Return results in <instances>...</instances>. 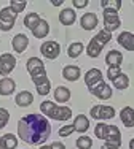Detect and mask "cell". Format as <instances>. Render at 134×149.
Segmentation results:
<instances>
[{
    "instance_id": "1",
    "label": "cell",
    "mask_w": 134,
    "mask_h": 149,
    "mask_svg": "<svg viewBox=\"0 0 134 149\" xmlns=\"http://www.w3.org/2000/svg\"><path fill=\"white\" fill-rule=\"evenodd\" d=\"M51 125L42 114H27L18 122V135L27 144H42L48 140Z\"/></svg>"
},
{
    "instance_id": "2",
    "label": "cell",
    "mask_w": 134,
    "mask_h": 149,
    "mask_svg": "<svg viewBox=\"0 0 134 149\" xmlns=\"http://www.w3.org/2000/svg\"><path fill=\"white\" fill-rule=\"evenodd\" d=\"M27 72L30 73V78H32L35 87H37L38 95H48V92L51 89V83L47 76V72H45V65L38 57H30L26 63Z\"/></svg>"
},
{
    "instance_id": "3",
    "label": "cell",
    "mask_w": 134,
    "mask_h": 149,
    "mask_svg": "<svg viewBox=\"0 0 134 149\" xmlns=\"http://www.w3.org/2000/svg\"><path fill=\"white\" fill-rule=\"evenodd\" d=\"M40 111L45 116L54 119V120H69L72 118V109L67 108V106H58L53 102H42L40 105Z\"/></svg>"
},
{
    "instance_id": "4",
    "label": "cell",
    "mask_w": 134,
    "mask_h": 149,
    "mask_svg": "<svg viewBox=\"0 0 134 149\" xmlns=\"http://www.w3.org/2000/svg\"><path fill=\"white\" fill-rule=\"evenodd\" d=\"M112 40V35L109 33V32L105 30H101L97 35H94L93 38H91V41L88 43V48H86V54L90 56V57H97V56L101 54L102 48H104L105 45L109 43V41Z\"/></svg>"
},
{
    "instance_id": "5",
    "label": "cell",
    "mask_w": 134,
    "mask_h": 149,
    "mask_svg": "<svg viewBox=\"0 0 134 149\" xmlns=\"http://www.w3.org/2000/svg\"><path fill=\"white\" fill-rule=\"evenodd\" d=\"M94 133L99 140L105 141H112V143H118L121 144V133H120L118 127L115 125H109V124H97Z\"/></svg>"
},
{
    "instance_id": "6",
    "label": "cell",
    "mask_w": 134,
    "mask_h": 149,
    "mask_svg": "<svg viewBox=\"0 0 134 149\" xmlns=\"http://www.w3.org/2000/svg\"><path fill=\"white\" fill-rule=\"evenodd\" d=\"M15 22H16V13L10 6L0 10V30H3V32L11 30Z\"/></svg>"
},
{
    "instance_id": "7",
    "label": "cell",
    "mask_w": 134,
    "mask_h": 149,
    "mask_svg": "<svg viewBox=\"0 0 134 149\" xmlns=\"http://www.w3.org/2000/svg\"><path fill=\"white\" fill-rule=\"evenodd\" d=\"M91 118L97 119V120H104V119H112L115 116V109L112 106H105V105H96L91 108L90 111Z\"/></svg>"
},
{
    "instance_id": "8",
    "label": "cell",
    "mask_w": 134,
    "mask_h": 149,
    "mask_svg": "<svg viewBox=\"0 0 134 149\" xmlns=\"http://www.w3.org/2000/svg\"><path fill=\"white\" fill-rule=\"evenodd\" d=\"M120 24H121V21H120L118 15L115 11H109V10H104V27H105V32H109V33H112L114 30H117L120 27Z\"/></svg>"
},
{
    "instance_id": "9",
    "label": "cell",
    "mask_w": 134,
    "mask_h": 149,
    "mask_svg": "<svg viewBox=\"0 0 134 149\" xmlns=\"http://www.w3.org/2000/svg\"><path fill=\"white\" fill-rule=\"evenodd\" d=\"M40 51L47 59L54 60L59 54H61V46H59V43H56V41H45V43L42 45Z\"/></svg>"
},
{
    "instance_id": "10",
    "label": "cell",
    "mask_w": 134,
    "mask_h": 149,
    "mask_svg": "<svg viewBox=\"0 0 134 149\" xmlns=\"http://www.w3.org/2000/svg\"><path fill=\"white\" fill-rule=\"evenodd\" d=\"M90 92L94 95V97L101 98V100H109V98L112 97V89H110V86H107L104 81H101V83L94 84L93 87H90Z\"/></svg>"
},
{
    "instance_id": "11",
    "label": "cell",
    "mask_w": 134,
    "mask_h": 149,
    "mask_svg": "<svg viewBox=\"0 0 134 149\" xmlns=\"http://www.w3.org/2000/svg\"><path fill=\"white\" fill-rule=\"evenodd\" d=\"M16 67V59L11 54H2L0 56V74L6 76L8 73H11V70Z\"/></svg>"
},
{
    "instance_id": "12",
    "label": "cell",
    "mask_w": 134,
    "mask_h": 149,
    "mask_svg": "<svg viewBox=\"0 0 134 149\" xmlns=\"http://www.w3.org/2000/svg\"><path fill=\"white\" fill-rule=\"evenodd\" d=\"M101 81H102V73H101V70H97V68H91L90 72L85 74V83H86L88 89L93 87L94 84L101 83Z\"/></svg>"
},
{
    "instance_id": "13",
    "label": "cell",
    "mask_w": 134,
    "mask_h": 149,
    "mask_svg": "<svg viewBox=\"0 0 134 149\" xmlns=\"http://www.w3.org/2000/svg\"><path fill=\"white\" fill-rule=\"evenodd\" d=\"M11 45H13V49H15L16 52H19V54H21V52L26 51L27 45H29V38H27L26 35H23V33H18V35H15V38H13Z\"/></svg>"
},
{
    "instance_id": "14",
    "label": "cell",
    "mask_w": 134,
    "mask_h": 149,
    "mask_svg": "<svg viewBox=\"0 0 134 149\" xmlns=\"http://www.w3.org/2000/svg\"><path fill=\"white\" fill-rule=\"evenodd\" d=\"M118 43L128 51H134V33L131 32H121L118 35Z\"/></svg>"
},
{
    "instance_id": "15",
    "label": "cell",
    "mask_w": 134,
    "mask_h": 149,
    "mask_svg": "<svg viewBox=\"0 0 134 149\" xmlns=\"http://www.w3.org/2000/svg\"><path fill=\"white\" fill-rule=\"evenodd\" d=\"M16 89V84L11 78H3L0 79V95L6 97V95H11Z\"/></svg>"
},
{
    "instance_id": "16",
    "label": "cell",
    "mask_w": 134,
    "mask_h": 149,
    "mask_svg": "<svg viewBox=\"0 0 134 149\" xmlns=\"http://www.w3.org/2000/svg\"><path fill=\"white\" fill-rule=\"evenodd\" d=\"M80 24H82V27L85 30H93L97 26V16L94 13H85L82 16V22Z\"/></svg>"
},
{
    "instance_id": "17",
    "label": "cell",
    "mask_w": 134,
    "mask_h": 149,
    "mask_svg": "<svg viewBox=\"0 0 134 149\" xmlns=\"http://www.w3.org/2000/svg\"><path fill=\"white\" fill-rule=\"evenodd\" d=\"M73 129H75V132L78 133H85L88 129H90V120L85 114H78L73 120Z\"/></svg>"
},
{
    "instance_id": "18",
    "label": "cell",
    "mask_w": 134,
    "mask_h": 149,
    "mask_svg": "<svg viewBox=\"0 0 134 149\" xmlns=\"http://www.w3.org/2000/svg\"><path fill=\"white\" fill-rule=\"evenodd\" d=\"M80 74H82V72H80V68L77 65H67L62 70V76L67 81H77L80 78Z\"/></svg>"
},
{
    "instance_id": "19",
    "label": "cell",
    "mask_w": 134,
    "mask_h": 149,
    "mask_svg": "<svg viewBox=\"0 0 134 149\" xmlns=\"http://www.w3.org/2000/svg\"><path fill=\"white\" fill-rule=\"evenodd\" d=\"M75 10L72 8H66L59 13V21H61L62 26H70V24L75 22Z\"/></svg>"
},
{
    "instance_id": "20",
    "label": "cell",
    "mask_w": 134,
    "mask_h": 149,
    "mask_svg": "<svg viewBox=\"0 0 134 149\" xmlns=\"http://www.w3.org/2000/svg\"><path fill=\"white\" fill-rule=\"evenodd\" d=\"M123 62V56L120 51H110L107 56H105V63H107L109 67H120Z\"/></svg>"
},
{
    "instance_id": "21",
    "label": "cell",
    "mask_w": 134,
    "mask_h": 149,
    "mask_svg": "<svg viewBox=\"0 0 134 149\" xmlns=\"http://www.w3.org/2000/svg\"><path fill=\"white\" fill-rule=\"evenodd\" d=\"M120 118L126 127H134V109L131 106H125L120 113Z\"/></svg>"
},
{
    "instance_id": "22",
    "label": "cell",
    "mask_w": 134,
    "mask_h": 149,
    "mask_svg": "<svg viewBox=\"0 0 134 149\" xmlns=\"http://www.w3.org/2000/svg\"><path fill=\"white\" fill-rule=\"evenodd\" d=\"M32 102H34V95L29 91H23L16 95V105L18 106H23L24 108V106L32 105Z\"/></svg>"
},
{
    "instance_id": "23",
    "label": "cell",
    "mask_w": 134,
    "mask_h": 149,
    "mask_svg": "<svg viewBox=\"0 0 134 149\" xmlns=\"http://www.w3.org/2000/svg\"><path fill=\"white\" fill-rule=\"evenodd\" d=\"M48 32H50V26H48V22L45 19H40L38 26L32 30V33L35 35V38H43V37H47V35H48Z\"/></svg>"
},
{
    "instance_id": "24",
    "label": "cell",
    "mask_w": 134,
    "mask_h": 149,
    "mask_svg": "<svg viewBox=\"0 0 134 149\" xmlns=\"http://www.w3.org/2000/svg\"><path fill=\"white\" fill-rule=\"evenodd\" d=\"M54 98H56V102H59V103H66V102L70 98V91L64 86H59L58 89L54 91Z\"/></svg>"
},
{
    "instance_id": "25",
    "label": "cell",
    "mask_w": 134,
    "mask_h": 149,
    "mask_svg": "<svg viewBox=\"0 0 134 149\" xmlns=\"http://www.w3.org/2000/svg\"><path fill=\"white\" fill-rule=\"evenodd\" d=\"M38 22H40V16H38L37 13H29V15L24 17V26L30 30H34L35 27L38 26Z\"/></svg>"
},
{
    "instance_id": "26",
    "label": "cell",
    "mask_w": 134,
    "mask_h": 149,
    "mask_svg": "<svg viewBox=\"0 0 134 149\" xmlns=\"http://www.w3.org/2000/svg\"><path fill=\"white\" fill-rule=\"evenodd\" d=\"M101 5H102V8H104V10L118 13V10L121 8V0H102Z\"/></svg>"
},
{
    "instance_id": "27",
    "label": "cell",
    "mask_w": 134,
    "mask_h": 149,
    "mask_svg": "<svg viewBox=\"0 0 134 149\" xmlns=\"http://www.w3.org/2000/svg\"><path fill=\"white\" fill-rule=\"evenodd\" d=\"M112 83H114V86L117 87V89H120V91H123V89H126V87L129 86V78L126 76L125 73H120L117 78H115L114 81H112Z\"/></svg>"
},
{
    "instance_id": "28",
    "label": "cell",
    "mask_w": 134,
    "mask_h": 149,
    "mask_svg": "<svg viewBox=\"0 0 134 149\" xmlns=\"http://www.w3.org/2000/svg\"><path fill=\"white\" fill-rule=\"evenodd\" d=\"M83 48L85 46L82 45V43H72L69 46V49H67V54H69V57H72V59H75V57H78L80 54L83 52Z\"/></svg>"
},
{
    "instance_id": "29",
    "label": "cell",
    "mask_w": 134,
    "mask_h": 149,
    "mask_svg": "<svg viewBox=\"0 0 134 149\" xmlns=\"http://www.w3.org/2000/svg\"><path fill=\"white\" fill-rule=\"evenodd\" d=\"M2 140H3V144H5V149H15L18 146V138L11 133L3 135Z\"/></svg>"
},
{
    "instance_id": "30",
    "label": "cell",
    "mask_w": 134,
    "mask_h": 149,
    "mask_svg": "<svg viewBox=\"0 0 134 149\" xmlns=\"http://www.w3.org/2000/svg\"><path fill=\"white\" fill-rule=\"evenodd\" d=\"M93 146V140L90 136H80L77 140V148L78 149H91Z\"/></svg>"
},
{
    "instance_id": "31",
    "label": "cell",
    "mask_w": 134,
    "mask_h": 149,
    "mask_svg": "<svg viewBox=\"0 0 134 149\" xmlns=\"http://www.w3.org/2000/svg\"><path fill=\"white\" fill-rule=\"evenodd\" d=\"M26 5H27L26 2H16V0H11V3H10V8H11L13 11L18 15V13H21L24 8H26Z\"/></svg>"
},
{
    "instance_id": "32",
    "label": "cell",
    "mask_w": 134,
    "mask_h": 149,
    "mask_svg": "<svg viewBox=\"0 0 134 149\" xmlns=\"http://www.w3.org/2000/svg\"><path fill=\"white\" fill-rule=\"evenodd\" d=\"M10 119V113L6 111L5 108H0V130L3 129V127L6 125V122H8Z\"/></svg>"
},
{
    "instance_id": "33",
    "label": "cell",
    "mask_w": 134,
    "mask_h": 149,
    "mask_svg": "<svg viewBox=\"0 0 134 149\" xmlns=\"http://www.w3.org/2000/svg\"><path fill=\"white\" fill-rule=\"evenodd\" d=\"M121 73V70H120V67H109V70H107V78L110 81H114L115 78L118 76V74Z\"/></svg>"
},
{
    "instance_id": "34",
    "label": "cell",
    "mask_w": 134,
    "mask_h": 149,
    "mask_svg": "<svg viewBox=\"0 0 134 149\" xmlns=\"http://www.w3.org/2000/svg\"><path fill=\"white\" fill-rule=\"evenodd\" d=\"M72 132H75L73 124H69V125H64L62 129H59V136H69Z\"/></svg>"
},
{
    "instance_id": "35",
    "label": "cell",
    "mask_w": 134,
    "mask_h": 149,
    "mask_svg": "<svg viewBox=\"0 0 134 149\" xmlns=\"http://www.w3.org/2000/svg\"><path fill=\"white\" fill-rule=\"evenodd\" d=\"M120 146L121 144H118V143H112V141H105V144L102 146L101 149H120Z\"/></svg>"
},
{
    "instance_id": "36",
    "label": "cell",
    "mask_w": 134,
    "mask_h": 149,
    "mask_svg": "<svg viewBox=\"0 0 134 149\" xmlns=\"http://www.w3.org/2000/svg\"><path fill=\"white\" fill-rule=\"evenodd\" d=\"M73 5L75 8H85L88 5V0H73Z\"/></svg>"
},
{
    "instance_id": "37",
    "label": "cell",
    "mask_w": 134,
    "mask_h": 149,
    "mask_svg": "<svg viewBox=\"0 0 134 149\" xmlns=\"http://www.w3.org/2000/svg\"><path fill=\"white\" fill-rule=\"evenodd\" d=\"M50 148H51V149H66V146H64L62 143H59V141H54V143H51Z\"/></svg>"
},
{
    "instance_id": "38",
    "label": "cell",
    "mask_w": 134,
    "mask_h": 149,
    "mask_svg": "<svg viewBox=\"0 0 134 149\" xmlns=\"http://www.w3.org/2000/svg\"><path fill=\"white\" fill-rule=\"evenodd\" d=\"M0 149H5V144H3V140H2V136H0Z\"/></svg>"
},
{
    "instance_id": "39",
    "label": "cell",
    "mask_w": 134,
    "mask_h": 149,
    "mask_svg": "<svg viewBox=\"0 0 134 149\" xmlns=\"http://www.w3.org/2000/svg\"><path fill=\"white\" fill-rule=\"evenodd\" d=\"M129 149H134V138L129 141Z\"/></svg>"
},
{
    "instance_id": "40",
    "label": "cell",
    "mask_w": 134,
    "mask_h": 149,
    "mask_svg": "<svg viewBox=\"0 0 134 149\" xmlns=\"http://www.w3.org/2000/svg\"><path fill=\"white\" fill-rule=\"evenodd\" d=\"M40 149H51V148H50V146H42Z\"/></svg>"
}]
</instances>
